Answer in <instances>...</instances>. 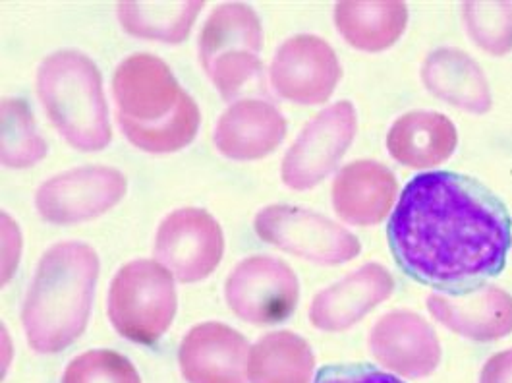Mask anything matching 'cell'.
<instances>
[{
	"mask_svg": "<svg viewBox=\"0 0 512 383\" xmlns=\"http://www.w3.org/2000/svg\"><path fill=\"white\" fill-rule=\"evenodd\" d=\"M429 314L458 335L491 343L512 333V296L497 285L427 296Z\"/></svg>",
	"mask_w": 512,
	"mask_h": 383,
	"instance_id": "13",
	"label": "cell"
},
{
	"mask_svg": "<svg viewBox=\"0 0 512 383\" xmlns=\"http://www.w3.org/2000/svg\"><path fill=\"white\" fill-rule=\"evenodd\" d=\"M462 12L466 31L480 49L493 57L511 53V2H466Z\"/></svg>",
	"mask_w": 512,
	"mask_h": 383,
	"instance_id": "25",
	"label": "cell"
},
{
	"mask_svg": "<svg viewBox=\"0 0 512 383\" xmlns=\"http://www.w3.org/2000/svg\"><path fill=\"white\" fill-rule=\"evenodd\" d=\"M178 360L188 383H248L250 347L225 324L196 325L184 337Z\"/></svg>",
	"mask_w": 512,
	"mask_h": 383,
	"instance_id": "15",
	"label": "cell"
},
{
	"mask_svg": "<svg viewBox=\"0 0 512 383\" xmlns=\"http://www.w3.org/2000/svg\"><path fill=\"white\" fill-rule=\"evenodd\" d=\"M126 178L107 167L74 169L37 192V209L51 223H78L105 213L126 194Z\"/></svg>",
	"mask_w": 512,
	"mask_h": 383,
	"instance_id": "12",
	"label": "cell"
},
{
	"mask_svg": "<svg viewBox=\"0 0 512 383\" xmlns=\"http://www.w3.org/2000/svg\"><path fill=\"white\" fill-rule=\"evenodd\" d=\"M358 122L350 101L321 111L302 130L283 163V180L294 190H308L327 177L354 140Z\"/></svg>",
	"mask_w": 512,
	"mask_h": 383,
	"instance_id": "8",
	"label": "cell"
},
{
	"mask_svg": "<svg viewBox=\"0 0 512 383\" xmlns=\"http://www.w3.org/2000/svg\"><path fill=\"white\" fill-rule=\"evenodd\" d=\"M397 192V177L385 165L356 161L335 178L333 206L346 223L370 227L389 215Z\"/></svg>",
	"mask_w": 512,
	"mask_h": 383,
	"instance_id": "17",
	"label": "cell"
},
{
	"mask_svg": "<svg viewBox=\"0 0 512 383\" xmlns=\"http://www.w3.org/2000/svg\"><path fill=\"white\" fill-rule=\"evenodd\" d=\"M315 383H404L389 372H381L368 364H346L323 368Z\"/></svg>",
	"mask_w": 512,
	"mask_h": 383,
	"instance_id": "27",
	"label": "cell"
},
{
	"mask_svg": "<svg viewBox=\"0 0 512 383\" xmlns=\"http://www.w3.org/2000/svg\"><path fill=\"white\" fill-rule=\"evenodd\" d=\"M341 74L335 51L315 35L288 39L271 64L275 89L300 105L325 103L337 88Z\"/></svg>",
	"mask_w": 512,
	"mask_h": 383,
	"instance_id": "11",
	"label": "cell"
},
{
	"mask_svg": "<svg viewBox=\"0 0 512 383\" xmlns=\"http://www.w3.org/2000/svg\"><path fill=\"white\" fill-rule=\"evenodd\" d=\"M395 291L391 273L379 264H366L313 298L310 318L323 331H342L360 322Z\"/></svg>",
	"mask_w": 512,
	"mask_h": 383,
	"instance_id": "16",
	"label": "cell"
},
{
	"mask_svg": "<svg viewBox=\"0 0 512 383\" xmlns=\"http://www.w3.org/2000/svg\"><path fill=\"white\" fill-rule=\"evenodd\" d=\"M221 225L203 209L186 207L171 213L159 227L155 256L182 283L205 279L223 256Z\"/></svg>",
	"mask_w": 512,
	"mask_h": 383,
	"instance_id": "10",
	"label": "cell"
},
{
	"mask_svg": "<svg viewBox=\"0 0 512 383\" xmlns=\"http://www.w3.org/2000/svg\"><path fill=\"white\" fill-rule=\"evenodd\" d=\"M285 134V118L271 103L246 99L219 118L215 146L230 159H259L277 148Z\"/></svg>",
	"mask_w": 512,
	"mask_h": 383,
	"instance_id": "18",
	"label": "cell"
},
{
	"mask_svg": "<svg viewBox=\"0 0 512 383\" xmlns=\"http://www.w3.org/2000/svg\"><path fill=\"white\" fill-rule=\"evenodd\" d=\"M315 356L308 341L292 331L261 337L250 351V383H312Z\"/></svg>",
	"mask_w": 512,
	"mask_h": 383,
	"instance_id": "22",
	"label": "cell"
},
{
	"mask_svg": "<svg viewBox=\"0 0 512 383\" xmlns=\"http://www.w3.org/2000/svg\"><path fill=\"white\" fill-rule=\"evenodd\" d=\"M203 2H120L124 30L167 43H180L198 18Z\"/></svg>",
	"mask_w": 512,
	"mask_h": 383,
	"instance_id": "23",
	"label": "cell"
},
{
	"mask_svg": "<svg viewBox=\"0 0 512 383\" xmlns=\"http://www.w3.org/2000/svg\"><path fill=\"white\" fill-rule=\"evenodd\" d=\"M387 236L408 277L458 293L503 271L511 250V215L478 180L433 171L406 184Z\"/></svg>",
	"mask_w": 512,
	"mask_h": 383,
	"instance_id": "1",
	"label": "cell"
},
{
	"mask_svg": "<svg viewBox=\"0 0 512 383\" xmlns=\"http://www.w3.org/2000/svg\"><path fill=\"white\" fill-rule=\"evenodd\" d=\"M41 101L60 134L82 151L111 142L109 113L99 68L78 51H58L39 68Z\"/></svg>",
	"mask_w": 512,
	"mask_h": 383,
	"instance_id": "4",
	"label": "cell"
},
{
	"mask_svg": "<svg viewBox=\"0 0 512 383\" xmlns=\"http://www.w3.org/2000/svg\"><path fill=\"white\" fill-rule=\"evenodd\" d=\"M257 235L308 262L339 266L356 258L362 244L335 221L302 207H265L256 219Z\"/></svg>",
	"mask_w": 512,
	"mask_h": 383,
	"instance_id": "7",
	"label": "cell"
},
{
	"mask_svg": "<svg viewBox=\"0 0 512 383\" xmlns=\"http://www.w3.org/2000/svg\"><path fill=\"white\" fill-rule=\"evenodd\" d=\"M458 132L451 118L435 111H412L393 124L387 136L391 155L406 167L429 169L451 159Z\"/></svg>",
	"mask_w": 512,
	"mask_h": 383,
	"instance_id": "20",
	"label": "cell"
},
{
	"mask_svg": "<svg viewBox=\"0 0 512 383\" xmlns=\"http://www.w3.org/2000/svg\"><path fill=\"white\" fill-rule=\"evenodd\" d=\"M422 80L429 93L460 111L484 115L493 105L482 66L460 49L433 51L424 62Z\"/></svg>",
	"mask_w": 512,
	"mask_h": 383,
	"instance_id": "19",
	"label": "cell"
},
{
	"mask_svg": "<svg viewBox=\"0 0 512 383\" xmlns=\"http://www.w3.org/2000/svg\"><path fill=\"white\" fill-rule=\"evenodd\" d=\"M174 314L172 275L161 264L136 260L116 273L109 293V316L122 337L153 345L171 327Z\"/></svg>",
	"mask_w": 512,
	"mask_h": 383,
	"instance_id": "6",
	"label": "cell"
},
{
	"mask_svg": "<svg viewBox=\"0 0 512 383\" xmlns=\"http://www.w3.org/2000/svg\"><path fill=\"white\" fill-rule=\"evenodd\" d=\"M47 153L28 105L20 99L2 103V163L12 169H24Z\"/></svg>",
	"mask_w": 512,
	"mask_h": 383,
	"instance_id": "24",
	"label": "cell"
},
{
	"mask_svg": "<svg viewBox=\"0 0 512 383\" xmlns=\"http://www.w3.org/2000/svg\"><path fill=\"white\" fill-rule=\"evenodd\" d=\"M97 273L99 258L82 242H60L43 256L24 306L33 351H64L84 333Z\"/></svg>",
	"mask_w": 512,
	"mask_h": 383,
	"instance_id": "3",
	"label": "cell"
},
{
	"mask_svg": "<svg viewBox=\"0 0 512 383\" xmlns=\"http://www.w3.org/2000/svg\"><path fill=\"white\" fill-rule=\"evenodd\" d=\"M480 383H512V349L493 354L485 362Z\"/></svg>",
	"mask_w": 512,
	"mask_h": 383,
	"instance_id": "28",
	"label": "cell"
},
{
	"mask_svg": "<svg viewBox=\"0 0 512 383\" xmlns=\"http://www.w3.org/2000/svg\"><path fill=\"white\" fill-rule=\"evenodd\" d=\"M335 22L342 37L362 51H385L395 45L408 24L404 2H339Z\"/></svg>",
	"mask_w": 512,
	"mask_h": 383,
	"instance_id": "21",
	"label": "cell"
},
{
	"mask_svg": "<svg viewBox=\"0 0 512 383\" xmlns=\"http://www.w3.org/2000/svg\"><path fill=\"white\" fill-rule=\"evenodd\" d=\"M261 24L256 12L240 2L217 8L200 35V59L225 99L240 95L261 78Z\"/></svg>",
	"mask_w": 512,
	"mask_h": 383,
	"instance_id": "5",
	"label": "cell"
},
{
	"mask_svg": "<svg viewBox=\"0 0 512 383\" xmlns=\"http://www.w3.org/2000/svg\"><path fill=\"white\" fill-rule=\"evenodd\" d=\"M62 383H142L134 364L114 351H89L74 358Z\"/></svg>",
	"mask_w": 512,
	"mask_h": 383,
	"instance_id": "26",
	"label": "cell"
},
{
	"mask_svg": "<svg viewBox=\"0 0 512 383\" xmlns=\"http://www.w3.org/2000/svg\"><path fill=\"white\" fill-rule=\"evenodd\" d=\"M300 285L285 262L254 256L236 267L227 281L232 312L252 324H279L298 304Z\"/></svg>",
	"mask_w": 512,
	"mask_h": 383,
	"instance_id": "9",
	"label": "cell"
},
{
	"mask_svg": "<svg viewBox=\"0 0 512 383\" xmlns=\"http://www.w3.org/2000/svg\"><path fill=\"white\" fill-rule=\"evenodd\" d=\"M113 93L118 124L134 146L171 153L194 140L200 109L163 60L145 53L128 57L114 72Z\"/></svg>",
	"mask_w": 512,
	"mask_h": 383,
	"instance_id": "2",
	"label": "cell"
},
{
	"mask_svg": "<svg viewBox=\"0 0 512 383\" xmlns=\"http://www.w3.org/2000/svg\"><path fill=\"white\" fill-rule=\"evenodd\" d=\"M370 353L391 372L418 380L437 370L441 343L422 316L414 312H391L373 327Z\"/></svg>",
	"mask_w": 512,
	"mask_h": 383,
	"instance_id": "14",
	"label": "cell"
}]
</instances>
